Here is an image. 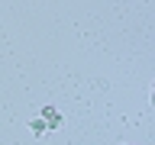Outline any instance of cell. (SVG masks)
Listing matches in <instances>:
<instances>
[{
    "instance_id": "7a4b0ae2",
    "label": "cell",
    "mask_w": 155,
    "mask_h": 145,
    "mask_svg": "<svg viewBox=\"0 0 155 145\" xmlns=\"http://www.w3.org/2000/svg\"><path fill=\"white\" fill-rule=\"evenodd\" d=\"M29 129H32V135H45V132H48V126L42 123V116H39V119H32V123H29Z\"/></svg>"
},
{
    "instance_id": "6da1fadb",
    "label": "cell",
    "mask_w": 155,
    "mask_h": 145,
    "mask_svg": "<svg viewBox=\"0 0 155 145\" xmlns=\"http://www.w3.org/2000/svg\"><path fill=\"white\" fill-rule=\"evenodd\" d=\"M42 123H45L48 129H58V126H61V113H58L55 106H42Z\"/></svg>"
}]
</instances>
